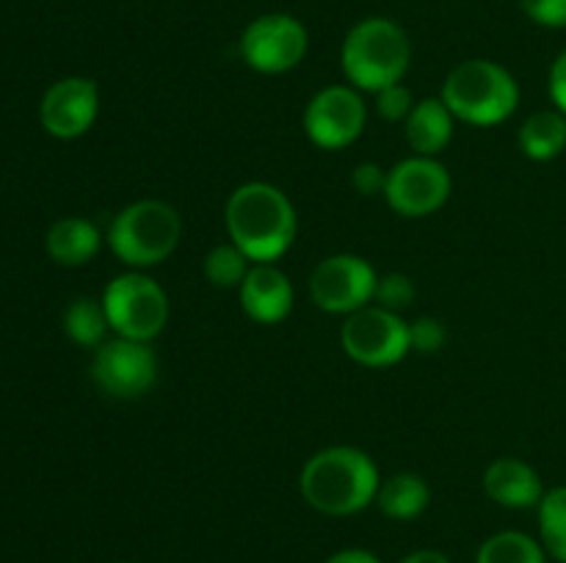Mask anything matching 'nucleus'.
Here are the masks:
<instances>
[{"mask_svg":"<svg viewBox=\"0 0 566 563\" xmlns=\"http://www.w3.org/2000/svg\"><path fill=\"white\" fill-rule=\"evenodd\" d=\"M352 185L354 191L363 193V196H385L387 169H381L374 160H363V163H357V169L352 171Z\"/></svg>","mask_w":566,"mask_h":563,"instance_id":"nucleus-28","label":"nucleus"},{"mask_svg":"<svg viewBox=\"0 0 566 563\" xmlns=\"http://www.w3.org/2000/svg\"><path fill=\"white\" fill-rule=\"evenodd\" d=\"M340 346L354 362L374 370L398 364L412 351L407 320L379 304H368V307L346 315L340 329Z\"/></svg>","mask_w":566,"mask_h":563,"instance_id":"nucleus-7","label":"nucleus"},{"mask_svg":"<svg viewBox=\"0 0 566 563\" xmlns=\"http://www.w3.org/2000/svg\"><path fill=\"white\" fill-rule=\"evenodd\" d=\"M376 274L374 265L359 254H332L315 265L310 276V296L315 307L332 315H352L374 301Z\"/></svg>","mask_w":566,"mask_h":563,"instance_id":"nucleus-9","label":"nucleus"},{"mask_svg":"<svg viewBox=\"0 0 566 563\" xmlns=\"http://www.w3.org/2000/svg\"><path fill=\"white\" fill-rule=\"evenodd\" d=\"M99 114V88L92 77H61L44 92L39 105V119L42 127L53 138H81L92 130L94 119Z\"/></svg>","mask_w":566,"mask_h":563,"instance_id":"nucleus-13","label":"nucleus"},{"mask_svg":"<svg viewBox=\"0 0 566 563\" xmlns=\"http://www.w3.org/2000/svg\"><path fill=\"white\" fill-rule=\"evenodd\" d=\"M475 563H547V552L523 530H501L479 546Z\"/></svg>","mask_w":566,"mask_h":563,"instance_id":"nucleus-20","label":"nucleus"},{"mask_svg":"<svg viewBox=\"0 0 566 563\" xmlns=\"http://www.w3.org/2000/svg\"><path fill=\"white\" fill-rule=\"evenodd\" d=\"M520 149L525 158L545 163L566 149V116L558 108L536 110L520 127Z\"/></svg>","mask_w":566,"mask_h":563,"instance_id":"nucleus-19","label":"nucleus"},{"mask_svg":"<svg viewBox=\"0 0 566 563\" xmlns=\"http://www.w3.org/2000/svg\"><path fill=\"white\" fill-rule=\"evenodd\" d=\"M431 502V489L426 484V478H420L418 472H398L390 475L387 480H381L379 495H376V506L385 513L387 519H396V522H409V519H418L420 513L429 508Z\"/></svg>","mask_w":566,"mask_h":563,"instance_id":"nucleus-18","label":"nucleus"},{"mask_svg":"<svg viewBox=\"0 0 566 563\" xmlns=\"http://www.w3.org/2000/svg\"><path fill=\"white\" fill-rule=\"evenodd\" d=\"M415 296H418V290H415V282L407 274H385L376 282L374 304L401 315V309H407L415 301Z\"/></svg>","mask_w":566,"mask_h":563,"instance_id":"nucleus-24","label":"nucleus"},{"mask_svg":"<svg viewBox=\"0 0 566 563\" xmlns=\"http://www.w3.org/2000/svg\"><path fill=\"white\" fill-rule=\"evenodd\" d=\"M182 235L180 213L160 199H138L114 215L108 246L130 268L144 270L175 254Z\"/></svg>","mask_w":566,"mask_h":563,"instance_id":"nucleus-5","label":"nucleus"},{"mask_svg":"<svg viewBox=\"0 0 566 563\" xmlns=\"http://www.w3.org/2000/svg\"><path fill=\"white\" fill-rule=\"evenodd\" d=\"M415 97L412 88H407L403 83H392V86L376 92V114L385 121H407V116L412 114Z\"/></svg>","mask_w":566,"mask_h":563,"instance_id":"nucleus-25","label":"nucleus"},{"mask_svg":"<svg viewBox=\"0 0 566 563\" xmlns=\"http://www.w3.org/2000/svg\"><path fill=\"white\" fill-rule=\"evenodd\" d=\"M520 9L542 28H566V0H520Z\"/></svg>","mask_w":566,"mask_h":563,"instance_id":"nucleus-27","label":"nucleus"},{"mask_svg":"<svg viewBox=\"0 0 566 563\" xmlns=\"http://www.w3.org/2000/svg\"><path fill=\"white\" fill-rule=\"evenodd\" d=\"M379 467L365 450L332 445L307 458L298 475L304 502L326 517H354L379 495Z\"/></svg>","mask_w":566,"mask_h":563,"instance_id":"nucleus-1","label":"nucleus"},{"mask_svg":"<svg viewBox=\"0 0 566 563\" xmlns=\"http://www.w3.org/2000/svg\"><path fill=\"white\" fill-rule=\"evenodd\" d=\"M92 379L105 395L138 397L158 379V357L149 342L114 337L94 348Z\"/></svg>","mask_w":566,"mask_h":563,"instance_id":"nucleus-12","label":"nucleus"},{"mask_svg":"<svg viewBox=\"0 0 566 563\" xmlns=\"http://www.w3.org/2000/svg\"><path fill=\"white\" fill-rule=\"evenodd\" d=\"M99 246H103V235H99L97 226L86 219H77V215L55 221L44 237L50 259L64 265V268L86 265L99 252Z\"/></svg>","mask_w":566,"mask_h":563,"instance_id":"nucleus-17","label":"nucleus"},{"mask_svg":"<svg viewBox=\"0 0 566 563\" xmlns=\"http://www.w3.org/2000/svg\"><path fill=\"white\" fill-rule=\"evenodd\" d=\"M484 491L492 502L512 511L536 508L545 497L542 475L523 458H495L484 472Z\"/></svg>","mask_w":566,"mask_h":563,"instance_id":"nucleus-15","label":"nucleus"},{"mask_svg":"<svg viewBox=\"0 0 566 563\" xmlns=\"http://www.w3.org/2000/svg\"><path fill=\"white\" fill-rule=\"evenodd\" d=\"M442 103L468 125H501L517 110L520 83L497 61L470 59L448 72L442 83Z\"/></svg>","mask_w":566,"mask_h":563,"instance_id":"nucleus-4","label":"nucleus"},{"mask_svg":"<svg viewBox=\"0 0 566 563\" xmlns=\"http://www.w3.org/2000/svg\"><path fill=\"white\" fill-rule=\"evenodd\" d=\"M230 241L252 263H276L296 241V208L271 182H243L230 193L224 208Z\"/></svg>","mask_w":566,"mask_h":563,"instance_id":"nucleus-2","label":"nucleus"},{"mask_svg":"<svg viewBox=\"0 0 566 563\" xmlns=\"http://www.w3.org/2000/svg\"><path fill=\"white\" fill-rule=\"evenodd\" d=\"M536 511H539V541L547 557L566 563V486L545 491Z\"/></svg>","mask_w":566,"mask_h":563,"instance_id":"nucleus-22","label":"nucleus"},{"mask_svg":"<svg viewBox=\"0 0 566 563\" xmlns=\"http://www.w3.org/2000/svg\"><path fill=\"white\" fill-rule=\"evenodd\" d=\"M252 259L235 246V243H219V246L210 248L205 254V279L213 287H241V282L247 279L249 268H252Z\"/></svg>","mask_w":566,"mask_h":563,"instance_id":"nucleus-23","label":"nucleus"},{"mask_svg":"<svg viewBox=\"0 0 566 563\" xmlns=\"http://www.w3.org/2000/svg\"><path fill=\"white\" fill-rule=\"evenodd\" d=\"M451 188V174L440 160L415 155L387 169L385 202L403 219H423L448 202Z\"/></svg>","mask_w":566,"mask_h":563,"instance_id":"nucleus-10","label":"nucleus"},{"mask_svg":"<svg viewBox=\"0 0 566 563\" xmlns=\"http://www.w3.org/2000/svg\"><path fill=\"white\" fill-rule=\"evenodd\" d=\"M310 50V33L293 14L271 11L247 25L241 36V55L260 75H282L296 70Z\"/></svg>","mask_w":566,"mask_h":563,"instance_id":"nucleus-8","label":"nucleus"},{"mask_svg":"<svg viewBox=\"0 0 566 563\" xmlns=\"http://www.w3.org/2000/svg\"><path fill=\"white\" fill-rule=\"evenodd\" d=\"M119 563H125V561H119Z\"/></svg>","mask_w":566,"mask_h":563,"instance_id":"nucleus-32","label":"nucleus"},{"mask_svg":"<svg viewBox=\"0 0 566 563\" xmlns=\"http://www.w3.org/2000/svg\"><path fill=\"white\" fill-rule=\"evenodd\" d=\"M547 92H551L553 105L566 116V50L553 61L551 77H547Z\"/></svg>","mask_w":566,"mask_h":563,"instance_id":"nucleus-29","label":"nucleus"},{"mask_svg":"<svg viewBox=\"0 0 566 563\" xmlns=\"http://www.w3.org/2000/svg\"><path fill=\"white\" fill-rule=\"evenodd\" d=\"M368 105L354 86H326L304 108V132L321 149H346L363 136Z\"/></svg>","mask_w":566,"mask_h":563,"instance_id":"nucleus-11","label":"nucleus"},{"mask_svg":"<svg viewBox=\"0 0 566 563\" xmlns=\"http://www.w3.org/2000/svg\"><path fill=\"white\" fill-rule=\"evenodd\" d=\"M99 301L108 315L111 331L127 340H155L169 320V296L153 276L142 270L119 274L108 282Z\"/></svg>","mask_w":566,"mask_h":563,"instance_id":"nucleus-6","label":"nucleus"},{"mask_svg":"<svg viewBox=\"0 0 566 563\" xmlns=\"http://www.w3.org/2000/svg\"><path fill=\"white\" fill-rule=\"evenodd\" d=\"M64 331L72 342L83 348H99L108 340V315H105L103 301L97 298L81 296L66 307L64 312Z\"/></svg>","mask_w":566,"mask_h":563,"instance_id":"nucleus-21","label":"nucleus"},{"mask_svg":"<svg viewBox=\"0 0 566 563\" xmlns=\"http://www.w3.org/2000/svg\"><path fill=\"white\" fill-rule=\"evenodd\" d=\"M398 563H451V557L440 550H415L403 555Z\"/></svg>","mask_w":566,"mask_h":563,"instance_id":"nucleus-31","label":"nucleus"},{"mask_svg":"<svg viewBox=\"0 0 566 563\" xmlns=\"http://www.w3.org/2000/svg\"><path fill=\"white\" fill-rule=\"evenodd\" d=\"M412 64V42L396 20L365 17L348 28L340 47V66L346 81L359 92H381L401 83Z\"/></svg>","mask_w":566,"mask_h":563,"instance_id":"nucleus-3","label":"nucleus"},{"mask_svg":"<svg viewBox=\"0 0 566 563\" xmlns=\"http://www.w3.org/2000/svg\"><path fill=\"white\" fill-rule=\"evenodd\" d=\"M448 334L446 326L440 318H431V315H420L415 323H409V342H412V351L418 353H437L446 346Z\"/></svg>","mask_w":566,"mask_h":563,"instance_id":"nucleus-26","label":"nucleus"},{"mask_svg":"<svg viewBox=\"0 0 566 563\" xmlns=\"http://www.w3.org/2000/svg\"><path fill=\"white\" fill-rule=\"evenodd\" d=\"M241 307L254 323L274 326L291 315L296 290L291 276L274 263H252L247 279L241 282Z\"/></svg>","mask_w":566,"mask_h":563,"instance_id":"nucleus-14","label":"nucleus"},{"mask_svg":"<svg viewBox=\"0 0 566 563\" xmlns=\"http://www.w3.org/2000/svg\"><path fill=\"white\" fill-rule=\"evenodd\" d=\"M453 121L457 116L451 114L442 97L418 99L412 114L403 121L407 144L415 149V155L423 158H437L453 138Z\"/></svg>","mask_w":566,"mask_h":563,"instance_id":"nucleus-16","label":"nucleus"},{"mask_svg":"<svg viewBox=\"0 0 566 563\" xmlns=\"http://www.w3.org/2000/svg\"><path fill=\"white\" fill-rule=\"evenodd\" d=\"M324 563H381V557L374 555L370 550H363V546H348V550H340L326 557Z\"/></svg>","mask_w":566,"mask_h":563,"instance_id":"nucleus-30","label":"nucleus"}]
</instances>
